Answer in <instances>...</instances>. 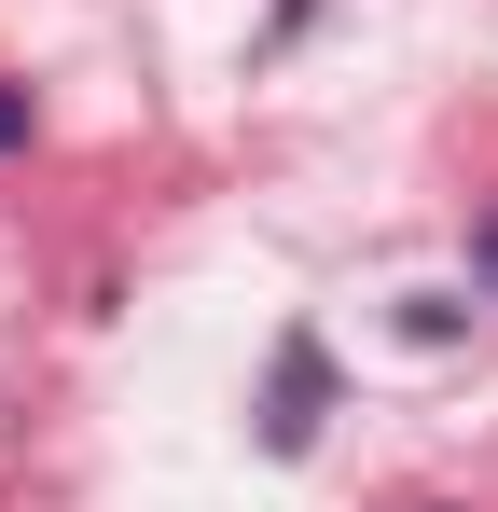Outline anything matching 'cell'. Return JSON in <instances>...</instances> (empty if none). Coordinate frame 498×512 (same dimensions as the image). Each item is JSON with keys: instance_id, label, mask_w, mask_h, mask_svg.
<instances>
[{"instance_id": "cell-3", "label": "cell", "mask_w": 498, "mask_h": 512, "mask_svg": "<svg viewBox=\"0 0 498 512\" xmlns=\"http://www.w3.org/2000/svg\"><path fill=\"white\" fill-rule=\"evenodd\" d=\"M485 277H498V222H485Z\"/></svg>"}, {"instance_id": "cell-2", "label": "cell", "mask_w": 498, "mask_h": 512, "mask_svg": "<svg viewBox=\"0 0 498 512\" xmlns=\"http://www.w3.org/2000/svg\"><path fill=\"white\" fill-rule=\"evenodd\" d=\"M0 153H28V84H0Z\"/></svg>"}, {"instance_id": "cell-1", "label": "cell", "mask_w": 498, "mask_h": 512, "mask_svg": "<svg viewBox=\"0 0 498 512\" xmlns=\"http://www.w3.org/2000/svg\"><path fill=\"white\" fill-rule=\"evenodd\" d=\"M319 402H332V360H319V333H291L277 346V388H263V443L305 457V443H319Z\"/></svg>"}]
</instances>
